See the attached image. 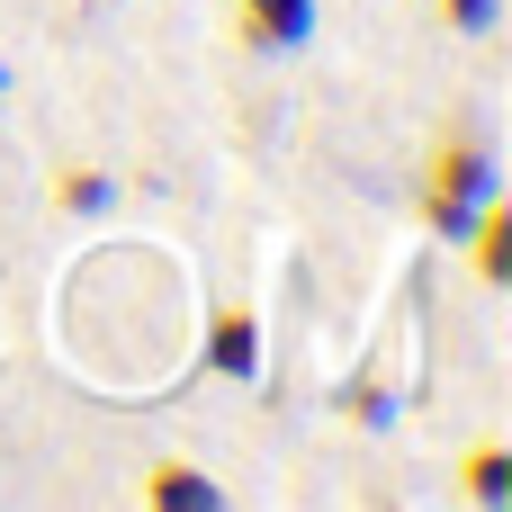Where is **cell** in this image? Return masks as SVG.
Instances as JSON below:
<instances>
[{"mask_svg":"<svg viewBox=\"0 0 512 512\" xmlns=\"http://www.w3.org/2000/svg\"><path fill=\"white\" fill-rule=\"evenodd\" d=\"M423 189H441V198H486V189H504V162H495V135L477 126V117H441L432 126V144H423Z\"/></svg>","mask_w":512,"mask_h":512,"instance_id":"1","label":"cell"},{"mask_svg":"<svg viewBox=\"0 0 512 512\" xmlns=\"http://www.w3.org/2000/svg\"><path fill=\"white\" fill-rule=\"evenodd\" d=\"M225 18L252 54H297L315 36V0H225Z\"/></svg>","mask_w":512,"mask_h":512,"instance_id":"2","label":"cell"},{"mask_svg":"<svg viewBox=\"0 0 512 512\" xmlns=\"http://www.w3.org/2000/svg\"><path fill=\"white\" fill-rule=\"evenodd\" d=\"M135 504L144 512H225V486L198 468V459H153L135 477Z\"/></svg>","mask_w":512,"mask_h":512,"instance_id":"3","label":"cell"},{"mask_svg":"<svg viewBox=\"0 0 512 512\" xmlns=\"http://www.w3.org/2000/svg\"><path fill=\"white\" fill-rule=\"evenodd\" d=\"M468 270H477V288H512V198L504 189H486L477 198V216H468Z\"/></svg>","mask_w":512,"mask_h":512,"instance_id":"4","label":"cell"},{"mask_svg":"<svg viewBox=\"0 0 512 512\" xmlns=\"http://www.w3.org/2000/svg\"><path fill=\"white\" fill-rule=\"evenodd\" d=\"M207 360H216L225 378H261V315H252V306H216V324H207Z\"/></svg>","mask_w":512,"mask_h":512,"instance_id":"5","label":"cell"},{"mask_svg":"<svg viewBox=\"0 0 512 512\" xmlns=\"http://www.w3.org/2000/svg\"><path fill=\"white\" fill-rule=\"evenodd\" d=\"M459 495H468V504H512V450L504 441H468V450H459Z\"/></svg>","mask_w":512,"mask_h":512,"instance_id":"6","label":"cell"},{"mask_svg":"<svg viewBox=\"0 0 512 512\" xmlns=\"http://www.w3.org/2000/svg\"><path fill=\"white\" fill-rule=\"evenodd\" d=\"M108 198H117V180H108L99 162H63V171H54V216H99Z\"/></svg>","mask_w":512,"mask_h":512,"instance_id":"7","label":"cell"},{"mask_svg":"<svg viewBox=\"0 0 512 512\" xmlns=\"http://www.w3.org/2000/svg\"><path fill=\"white\" fill-rule=\"evenodd\" d=\"M414 216H423V234H441V243H459L477 207H468V198H441V189H414Z\"/></svg>","mask_w":512,"mask_h":512,"instance_id":"8","label":"cell"},{"mask_svg":"<svg viewBox=\"0 0 512 512\" xmlns=\"http://www.w3.org/2000/svg\"><path fill=\"white\" fill-rule=\"evenodd\" d=\"M432 18H441V36H495L504 0H432Z\"/></svg>","mask_w":512,"mask_h":512,"instance_id":"9","label":"cell"},{"mask_svg":"<svg viewBox=\"0 0 512 512\" xmlns=\"http://www.w3.org/2000/svg\"><path fill=\"white\" fill-rule=\"evenodd\" d=\"M0 90H9V72H0Z\"/></svg>","mask_w":512,"mask_h":512,"instance_id":"10","label":"cell"}]
</instances>
